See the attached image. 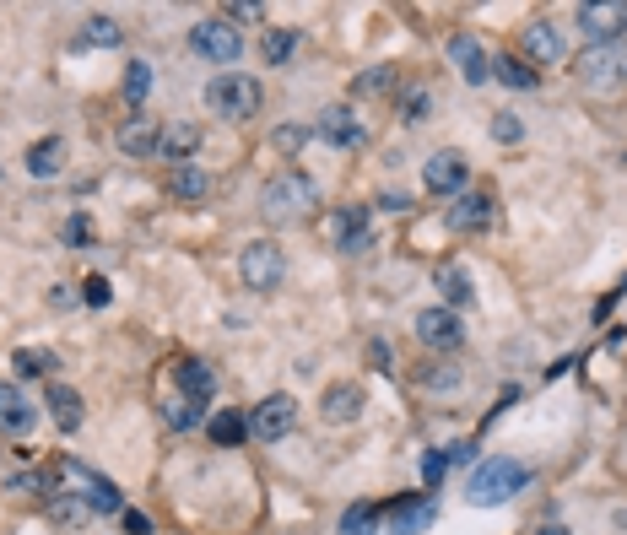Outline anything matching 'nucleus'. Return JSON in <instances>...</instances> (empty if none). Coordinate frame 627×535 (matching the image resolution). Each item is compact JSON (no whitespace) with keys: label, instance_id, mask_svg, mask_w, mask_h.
Instances as JSON below:
<instances>
[{"label":"nucleus","instance_id":"nucleus-1","mask_svg":"<svg viewBox=\"0 0 627 535\" xmlns=\"http://www.w3.org/2000/svg\"><path fill=\"white\" fill-rule=\"evenodd\" d=\"M525 487H530V471L519 460H487V465H476V471H471L465 498H471L476 508H498V503H509L514 492H525Z\"/></svg>","mask_w":627,"mask_h":535},{"label":"nucleus","instance_id":"nucleus-2","mask_svg":"<svg viewBox=\"0 0 627 535\" xmlns=\"http://www.w3.org/2000/svg\"><path fill=\"white\" fill-rule=\"evenodd\" d=\"M265 217L271 222H287V217H303V211H314L319 206V184L309 179L303 168H287V173H276L271 184H265Z\"/></svg>","mask_w":627,"mask_h":535},{"label":"nucleus","instance_id":"nucleus-3","mask_svg":"<svg viewBox=\"0 0 627 535\" xmlns=\"http://www.w3.org/2000/svg\"><path fill=\"white\" fill-rule=\"evenodd\" d=\"M573 71H579L584 87L617 92V87L627 82V49H622V44H590V49H579V55H573Z\"/></svg>","mask_w":627,"mask_h":535},{"label":"nucleus","instance_id":"nucleus-4","mask_svg":"<svg viewBox=\"0 0 627 535\" xmlns=\"http://www.w3.org/2000/svg\"><path fill=\"white\" fill-rule=\"evenodd\" d=\"M206 103H211V109H217L222 119H249V114H260L265 92H260L255 76L228 71V76H217V82L206 87Z\"/></svg>","mask_w":627,"mask_h":535},{"label":"nucleus","instance_id":"nucleus-5","mask_svg":"<svg viewBox=\"0 0 627 535\" xmlns=\"http://www.w3.org/2000/svg\"><path fill=\"white\" fill-rule=\"evenodd\" d=\"M55 476L71 481V487H82V503L92 508V514H119V508H125V498H119L114 481L98 476V471H92V465H82V460H71V454H65V460L55 465Z\"/></svg>","mask_w":627,"mask_h":535},{"label":"nucleus","instance_id":"nucleus-6","mask_svg":"<svg viewBox=\"0 0 627 535\" xmlns=\"http://www.w3.org/2000/svg\"><path fill=\"white\" fill-rule=\"evenodd\" d=\"M238 276H244L255 292H271V287H282V276H287V260H282V249L271 244V238H260V244H249L244 254H238Z\"/></svg>","mask_w":627,"mask_h":535},{"label":"nucleus","instance_id":"nucleus-7","mask_svg":"<svg viewBox=\"0 0 627 535\" xmlns=\"http://www.w3.org/2000/svg\"><path fill=\"white\" fill-rule=\"evenodd\" d=\"M190 44H195V55H206V60H217V65H233L238 55H244V38H238V28H233L228 17H206V22H195Z\"/></svg>","mask_w":627,"mask_h":535},{"label":"nucleus","instance_id":"nucleus-8","mask_svg":"<svg viewBox=\"0 0 627 535\" xmlns=\"http://www.w3.org/2000/svg\"><path fill=\"white\" fill-rule=\"evenodd\" d=\"M292 422H298V400H292V395H265L260 406L249 411V433H255L260 444H276V438H287Z\"/></svg>","mask_w":627,"mask_h":535},{"label":"nucleus","instance_id":"nucleus-9","mask_svg":"<svg viewBox=\"0 0 627 535\" xmlns=\"http://www.w3.org/2000/svg\"><path fill=\"white\" fill-rule=\"evenodd\" d=\"M579 28L590 33L595 44H617V38L627 33V0H584Z\"/></svg>","mask_w":627,"mask_h":535},{"label":"nucleus","instance_id":"nucleus-10","mask_svg":"<svg viewBox=\"0 0 627 535\" xmlns=\"http://www.w3.org/2000/svg\"><path fill=\"white\" fill-rule=\"evenodd\" d=\"M417 341L433 346V352H455V346L465 341V325L455 309H422L417 314Z\"/></svg>","mask_w":627,"mask_h":535},{"label":"nucleus","instance_id":"nucleus-11","mask_svg":"<svg viewBox=\"0 0 627 535\" xmlns=\"http://www.w3.org/2000/svg\"><path fill=\"white\" fill-rule=\"evenodd\" d=\"M422 184H428V195H460L471 184V168H465L460 152H433L428 168H422Z\"/></svg>","mask_w":627,"mask_h":535},{"label":"nucleus","instance_id":"nucleus-12","mask_svg":"<svg viewBox=\"0 0 627 535\" xmlns=\"http://www.w3.org/2000/svg\"><path fill=\"white\" fill-rule=\"evenodd\" d=\"M444 222L455 227V233H482V227L492 222V195L487 190H460L455 200H449Z\"/></svg>","mask_w":627,"mask_h":535},{"label":"nucleus","instance_id":"nucleus-13","mask_svg":"<svg viewBox=\"0 0 627 535\" xmlns=\"http://www.w3.org/2000/svg\"><path fill=\"white\" fill-rule=\"evenodd\" d=\"M314 136L341 146V152H357V146H363V125L352 119V109H325V114H319V125H314Z\"/></svg>","mask_w":627,"mask_h":535},{"label":"nucleus","instance_id":"nucleus-14","mask_svg":"<svg viewBox=\"0 0 627 535\" xmlns=\"http://www.w3.org/2000/svg\"><path fill=\"white\" fill-rule=\"evenodd\" d=\"M38 422V411L28 406V395L17 390V384H0V427H6L11 438H28Z\"/></svg>","mask_w":627,"mask_h":535},{"label":"nucleus","instance_id":"nucleus-15","mask_svg":"<svg viewBox=\"0 0 627 535\" xmlns=\"http://www.w3.org/2000/svg\"><path fill=\"white\" fill-rule=\"evenodd\" d=\"M330 238H336V249H368V211L363 206L330 211Z\"/></svg>","mask_w":627,"mask_h":535},{"label":"nucleus","instance_id":"nucleus-16","mask_svg":"<svg viewBox=\"0 0 627 535\" xmlns=\"http://www.w3.org/2000/svg\"><path fill=\"white\" fill-rule=\"evenodd\" d=\"M449 60L460 65V76H465L471 87H482V82H487V71H492L487 55H482V44H476L471 33H455V38H449Z\"/></svg>","mask_w":627,"mask_h":535},{"label":"nucleus","instance_id":"nucleus-17","mask_svg":"<svg viewBox=\"0 0 627 535\" xmlns=\"http://www.w3.org/2000/svg\"><path fill=\"white\" fill-rule=\"evenodd\" d=\"M195 146H200V125H190V119H173V125H163V136H157V157L190 163Z\"/></svg>","mask_w":627,"mask_h":535},{"label":"nucleus","instance_id":"nucleus-18","mask_svg":"<svg viewBox=\"0 0 627 535\" xmlns=\"http://www.w3.org/2000/svg\"><path fill=\"white\" fill-rule=\"evenodd\" d=\"M525 55H530V65H557L563 60V38H557V28L552 22H525Z\"/></svg>","mask_w":627,"mask_h":535},{"label":"nucleus","instance_id":"nucleus-19","mask_svg":"<svg viewBox=\"0 0 627 535\" xmlns=\"http://www.w3.org/2000/svg\"><path fill=\"white\" fill-rule=\"evenodd\" d=\"M319 411H325V422H357V411H363V390H357V384H330L325 400H319Z\"/></svg>","mask_w":627,"mask_h":535},{"label":"nucleus","instance_id":"nucleus-20","mask_svg":"<svg viewBox=\"0 0 627 535\" xmlns=\"http://www.w3.org/2000/svg\"><path fill=\"white\" fill-rule=\"evenodd\" d=\"M179 390H184V400H200L206 406L211 400V390H217V373H211V363H200V357H190V363H179Z\"/></svg>","mask_w":627,"mask_h":535},{"label":"nucleus","instance_id":"nucleus-21","mask_svg":"<svg viewBox=\"0 0 627 535\" xmlns=\"http://www.w3.org/2000/svg\"><path fill=\"white\" fill-rule=\"evenodd\" d=\"M433 514H438V503H433V498H400V503H395V535H417V530H428V525H433Z\"/></svg>","mask_w":627,"mask_h":535},{"label":"nucleus","instance_id":"nucleus-22","mask_svg":"<svg viewBox=\"0 0 627 535\" xmlns=\"http://www.w3.org/2000/svg\"><path fill=\"white\" fill-rule=\"evenodd\" d=\"M157 136H163V130L146 125V119H125V125H119V152H125V157H152Z\"/></svg>","mask_w":627,"mask_h":535},{"label":"nucleus","instance_id":"nucleus-23","mask_svg":"<svg viewBox=\"0 0 627 535\" xmlns=\"http://www.w3.org/2000/svg\"><path fill=\"white\" fill-rule=\"evenodd\" d=\"M49 411H55V427H65V433L82 427V395L71 384H49Z\"/></svg>","mask_w":627,"mask_h":535},{"label":"nucleus","instance_id":"nucleus-24","mask_svg":"<svg viewBox=\"0 0 627 535\" xmlns=\"http://www.w3.org/2000/svg\"><path fill=\"white\" fill-rule=\"evenodd\" d=\"M206 433H211V444H222V449L244 444L249 438V411H222V417L206 422Z\"/></svg>","mask_w":627,"mask_h":535},{"label":"nucleus","instance_id":"nucleus-25","mask_svg":"<svg viewBox=\"0 0 627 535\" xmlns=\"http://www.w3.org/2000/svg\"><path fill=\"white\" fill-rule=\"evenodd\" d=\"M492 76H498L503 87H514V92H536V65H525V60H514V55H503V60H492Z\"/></svg>","mask_w":627,"mask_h":535},{"label":"nucleus","instance_id":"nucleus-26","mask_svg":"<svg viewBox=\"0 0 627 535\" xmlns=\"http://www.w3.org/2000/svg\"><path fill=\"white\" fill-rule=\"evenodd\" d=\"M60 163H65V146L49 136V141H38L33 152H28V173L33 179H49V173H60Z\"/></svg>","mask_w":627,"mask_h":535},{"label":"nucleus","instance_id":"nucleus-27","mask_svg":"<svg viewBox=\"0 0 627 535\" xmlns=\"http://www.w3.org/2000/svg\"><path fill=\"white\" fill-rule=\"evenodd\" d=\"M438 292H444L455 309H465V303L476 298V292H471V276H465V265H444V271H438Z\"/></svg>","mask_w":627,"mask_h":535},{"label":"nucleus","instance_id":"nucleus-28","mask_svg":"<svg viewBox=\"0 0 627 535\" xmlns=\"http://www.w3.org/2000/svg\"><path fill=\"white\" fill-rule=\"evenodd\" d=\"M384 87H395V65H368L363 76H352V98H373Z\"/></svg>","mask_w":627,"mask_h":535},{"label":"nucleus","instance_id":"nucleus-29","mask_svg":"<svg viewBox=\"0 0 627 535\" xmlns=\"http://www.w3.org/2000/svg\"><path fill=\"white\" fill-rule=\"evenodd\" d=\"M292 49H298V33H292V28H276V33H265L260 55H265V65H287Z\"/></svg>","mask_w":627,"mask_h":535},{"label":"nucleus","instance_id":"nucleus-30","mask_svg":"<svg viewBox=\"0 0 627 535\" xmlns=\"http://www.w3.org/2000/svg\"><path fill=\"white\" fill-rule=\"evenodd\" d=\"M206 190H211V179H206L195 163H184L179 173H173V195H179V200H200Z\"/></svg>","mask_w":627,"mask_h":535},{"label":"nucleus","instance_id":"nucleus-31","mask_svg":"<svg viewBox=\"0 0 627 535\" xmlns=\"http://www.w3.org/2000/svg\"><path fill=\"white\" fill-rule=\"evenodd\" d=\"M11 368H17V373H28V379H38V373H49V368H60V363H55V352H38V346H22V352L11 357Z\"/></svg>","mask_w":627,"mask_h":535},{"label":"nucleus","instance_id":"nucleus-32","mask_svg":"<svg viewBox=\"0 0 627 535\" xmlns=\"http://www.w3.org/2000/svg\"><path fill=\"white\" fill-rule=\"evenodd\" d=\"M92 508L82 498H71V492H55V503H49V519H60V525H82Z\"/></svg>","mask_w":627,"mask_h":535},{"label":"nucleus","instance_id":"nucleus-33","mask_svg":"<svg viewBox=\"0 0 627 535\" xmlns=\"http://www.w3.org/2000/svg\"><path fill=\"white\" fill-rule=\"evenodd\" d=\"M119 38H125V28H119L114 17H92V22H87V44H98V49H114Z\"/></svg>","mask_w":627,"mask_h":535},{"label":"nucleus","instance_id":"nucleus-34","mask_svg":"<svg viewBox=\"0 0 627 535\" xmlns=\"http://www.w3.org/2000/svg\"><path fill=\"white\" fill-rule=\"evenodd\" d=\"M373 525H379V508H346V519H341V535H373Z\"/></svg>","mask_w":627,"mask_h":535},{"label":"nucleus","instance_id":"nucleus-35","mask_svg":"<svg viewBox=\"0 0 627 535\" xmlns=\"http://www.w3.org/2000/svg\"><path fill=\"white\" fill-rule=\"evenodd\" d=\"M146 92H152V65H141V60H136V65L125 71V98H130V103H141Z\"/></svg>","mask_w":627,"mask_h":535},{"label":"nucleus","instance_id":"nucleus-36","mask_svg":"<svg viewBox=\"0 0 627 535\" xmlns=\"http://www.w3.org/2000/svg\"><path fill=\"white\" fill-rule=\"evenodd\" d=\"M168 422L184 427V433H190V427H200V422H206V417H200V400H179V406L168 411Z\"/></svg>","mask_w":627,"mask_h":535},{"label":"nucleus","instance_id":"nucleus-37","mask_svg":"<svg viewBox=\"0 0 627 535\" xmlns=\"http://www.w3.org/2000/svg\"><path fill=\"white\" fill-rule=\"evenodd\" d=\"M65 244H71V249H82V244H92V222L82 217V211H76V217H71V222H65Z\"/></svg>","mask_w":627,"mask_h":535},{"label":"nucleus","instance_id":"nucleus-38","mask_svg":"<svg viewBox=\"0 0 627 535\" xmlns=\"http://www.w3.org/2000/svg\"><path fill=\"white\" fill-rule=\"evenodd\" d=\"M444 465H449V449H433L428 460H422V481H428V487H438V481H444Z\"/></svg>","mask_w":627,"mask_h":535},{"label":"nucleus","instance_id":"nucleus-39","mask_svg":"<svg viewBox=\"0 0 627 535\" xmlns=\"http://www.w3.org/2000/svg\"><path fill=\"white\" fill-rule=\"evenodd\" d=\"M406 119H411V125H422V119H428V92H422V87L406 92Z\"/></svg>","mask_w":627,"mask_h":535},{"label":"nucleus","instance_id":"nucleus-40","mask_svg":"<svg viewBox=\"0 0 627 535\" xmlns=\"http://www.w3.org/2000/svg\"><path fill=\"white\" fill-rule=\"evenodd\" d=\"M422 384H428V390H455L460 373L455 368H428V373H422Z\"/></svg>","mask_w":627,"mask_h":535},{"label":"nucleus","instance_id":"nucleus-41","mask_svg":"<svg viewBox=\"0 0 627 535\" xmlns=\"http://www.w3.org/2000/svg\"><path fill=\"white\" fill-rule=\"evenodd\" d=\"M82 298L92 303V309H103V303H109V298H114V292H109V282H103V276H87V287H82Z\"/></svg>","mask_w":627,"mask_h":535},{"label":"nucleus","instance_id":"nucleus-42","mask_svg":"<svg viewBox=\"0 0 627 535\" xmlns=\"http://www.w3.org/2000/svg\"><path fill=\"white\" fill-rule=\"evenodd\" d=\"M303 141H309V130H298V125H287V130H276V146H282V152L292 157V152H298V146Z\"/></svg>","mask_w":627,"mask_h":535},{"label":"nucleus","instance_id":"nucleus-43","mask_svg":"<svg viewBox=\"0 0 627 535\" xmlns=\"http://www.w3.org/2000/svg\"><path fill=\"white\" fill-rule=\"evenodd\" d=\"M492 136H498V141H519V119L514 114H498V119H492Z\"/></svg>","mask_w":627,"mask_h":535},{"label":"nucleus","instance_id":"nucleus-44","mask_svg":"<svg viewBox=\"0 0 627 535\" xmlns=\"http://www.w3.org/2000/svg\"><path fill=\"white\" fill-rule=\"evenodd\" d=\"M265 11L255 6V0H244V6H228V22H260Z\"/></svg>","mask_w":627,"mask_h":535},{"label":"nucleus","instance_id":"nucleus-45","mask_svg":"<svg viewBox=\"0 0 627 535\" xmlns=\"http://www.w3.org/2000/svg\"><path fill=\"white\" fill-rule=\"evenodd\" d=\"M379 206H384V211H411V195H406V190H384Z\"/></svg>","mask_w":627,"mask_h":535},{"label":"nucleus","instance_id":"nucleus-46","mask_svg":"<svg viewBox=\"0 0 627 535\" xmlns=\"http://www.w3.org/2000/svg\"><path fill=\"white\" fill-rule=\"evenodd\" d=\"M125 530L130 535H152V519H146V514H125Z\"/></svg>","mask_w":627,"mask_h":535},{"label":"nucleus","instance_id":"nucleus-47","mask_svg":"<svg viewBox=\"0 0 627 535\" xmlns=\"http://www.w3.org/2000/svg\"><path fill=\"white\" fill-rule=\"evenodd\" d=\"M536 535H568V530H563V525H541Z\"/></svg>","mask_w":627,"mask_h":535}]
</instances>
